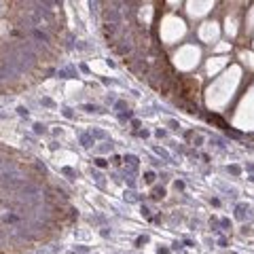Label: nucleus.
I'll use <instances>...</instances> for the list:
<instances>
[{"label":"nucleus","instance_id":"20e7f679","mask_svg":"<svg viewBox=\"0 0 254 254\" xmlns=\"http://www.w3.org/2000/svg\"><path fill=\"white\" fill-rule=\"evenodd\" d=\"M83 108H85V110H87V112H102V110L97 108V106H91V104H85Z\"/></svg>","mask_w":254,"mask_h":254},{"label":"nucleus","instance_id":"f8f14e48","mask_svg":"<svg viewBox=\"0 0 254 254\" xmlns=\"http://www.w3.org/2000/svg\"><path fill=\"white\" fill-rule=\"evenodd\" d=\"M42 104H45V106H53V102H51L49 97H45V100H42Z\"/></svg>","mask_w":254,"mask_h":254},{"label":"nucleus","instance_id":"0eeeda50","mask_svg":"<svg viewBox=\"0 0 254 254\" xmlns=\"http://www.w3.org/2000/svg\"><path fill=\"white\" fill-rule=\"evenodd\" d=\"M34 131H36V133H45L47 129H45V125H40V123H36V125H34Z\"/></svg>","mask_w":254,"mask_h":254},{"label":"nucleus","instance_id":"7ed1b4c3","mask_svg":"<svg viewBox=\"0 0 254 254\" xmlns=\"http://www.w3.org/2000/svg\"><path fill=\"white\" fill-rule=\"evenodd\" d=\"M125 161H127L131 167H136V165H138V157H133V155H125Z\"/></svg>","mask_w":254,"mask_h":254},{"label":"nucleus","instance_id":"9b49d317","mask_svg":"<svg viewBox=\"0 0 254 254\" xmlns=\"http://www.w3.org/2000/svg\"><path fill=\"white\" fill-rule=\"evenodd\" d=\"M64 114H66V117L70 119V117H72V110H70V108H64Z\"/></svg>","mask_w":254,"mask_h":254},{"label":"nucleus","instance_id":"1a4fd4ad","mask_svg":"<svg viewBox=\"0 0 254 254\" xmlns=\"http://www.w3.org/2000/svg\"><path fill=\"white\" fill-rule=\"evenodd\" d=\"M17 112H19V114H21V117H28V110H25L24 106H19V108H17Z\"/></svg>","mask_w":254,"mask_h":254},{"label":"nucleus","instance_id":"f03ea898","mask_svg":"<svg viewBox=\"0 0 254 254\" xmlns=\"http://www.w3.org/2000/svg\"><path fill=\"white\" fill-rule=\"evenodd\" d=\"M81 144H83V146H91V144H93L91 136H87V133H83V136H81Z\"/></svg>","mask_w":254,"mask_h":254},{"label":"nucleus","instance_id":"6e6552de","mask_svg":"<svg viewBox=\"0 0 254 254\" xmlns=\"http://www.w3.org/2000/svg\"><path fill=\"white\" fill-rule=\"evenodd\" d=\"M96 165L97 167H106V161L104 159H96Z\"/></svg>","mask_w":254,"mask_h":254},{"label":"nucleus","instance_id":"423d86ee","mask_svg":"<svg viewBox=\"0 0 254 254\" xmlns=\"http://www.w3.org/2000/svg\"><path fill=\"white\" fill-rule=\"evenodd\" d=\"M144 180L148 182V184H150V182H155V174H153V172H146V174H144Z\"/></svg>","mask_w":254,"mask_h":254},{"label":"nucleus","instance_id":"39448f33","mask_svg":"<svg viewBox=\"0 0 254 254\" xmlns=\"http://www.w3.org/2000/svg\"><path fill=\"white\" fill-rule=\"evenodd\" d=\"M163 195H165V191H163V189H155V191H153V197H155V199H161Z\"/></svg>","mask_w":254,"mask_h":254},{"label":"nucleus","instance_id":"9d476101","mask_svg":"<svg viewBox=\"0 0 254 254\" xmlns=\"http://www.w3.org/2000/svg\"><path fill=\"white\" fill-rule=\"evenodd\" d=\"M91 136H96V138H104V131H91Z\"/></svg>","mask_w":254,"mask_h":254},{"label":"nucleus","instance_id":"f257e3e1","mask_svg":"<svg viewBox=\"0 0 254 254\" xmlns=\"http://www.w3.org/2000/svg\"><path fill=\"white\" fill-rule=\"evenodd\" d=\"M32 36L36 38V40H42V42H49V36L42 32V30H32Z\"/></svg>","mask_w":254,"mask_h":254}]
</instances>
